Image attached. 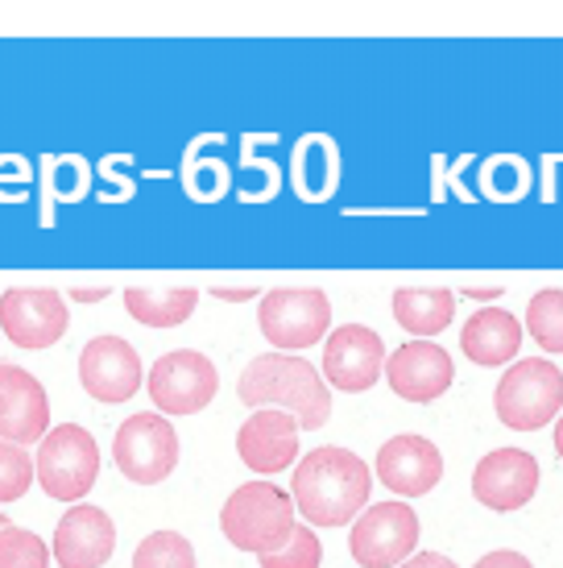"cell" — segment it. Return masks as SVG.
<instances>
[{
	"label": "cell",
	"instance_id": "12",
	"mask_svg": "<svg viewBox=\"0 0 563 568\" xmlns=\"http://www.w3.org/2000/svg\"><path fill=\"white\" fill-rule=\"evenodd\" d=\"M79 382L95 403H129L141 390V357L125 336H95L79 353Z\"/></svg>",
	"mask_w": 563,
	"mask_h": 568
},
{
	"label": "cell",
	"instance_id": "22",
	"mask_svg": "<svg viewBox=\"0 0 563 568\" xmlns=\"http://www.w3.org/2000/svg\"><path fill=\"white\" fill-rule=\"evenodd\" d=\"M295 191L303 200H315L324 204L336 191V179H340V154L328 138H303L295 150Z\"/></svg>",
	"mask_w": 563,
	"mask_h": 568
},
{
	"label": "cell",
	"instance_id": "33",
	"mask_svg": "<svg viewBox=\"0 0 563 568\" xmlns=\"http://www.w3.org/2000/svg\"><path fill=\"white\" fill-rule=\"evenodd\" d=\"M414 565H452V560H448V556H422V560H414Z\"/></svg>",
	"mask_w": 563,
	"mask_h": 568
},
{
	"label": "cell",
	"instance_id": "31",
	"mask_svg": "<svg viewBox=\"0 0 563 568\" xmlns=\"http://www.w3.org/2000/svg\"><path fill=\"white\" fill-rule=\"evenodd\" d=\"M109 291H71V300H79V303H92V300H104Z\"/></svg>",
	"mask_w": 563,
	"mask_h": 568
},
{
	"label": "cell",
	"instance_id": "30",
	"mask_svg": "<svg viewBox=\"0 0 563 568\" xmlns=\"http://www.w3.org/2000/svg\"><path fill=\"white\" fill-rule=\"evenodd\" d=\"M493 565H518V568H526V556H518V552H493V556H481V568H493Z\"/></svg>",
	"mask_w": 563,
	"mask_h": 568
},
{
	"label": "cell",
	"instance_id": "19",
	"mask_svg": "<svg viewBox=\"0 0 563 568\" xmlns=\"http://www.w3.org/2000/svg\"><path fill=\"white\" fill-rule=\"evenodd\" d=\"M526 324L505 307H481L460 332V348L472 365H505L518 357Z\"/></svg>",
	"mask_w": 563,
	"mask_h": 568
},
{
	"label": "cell",
	"instance_id": "10",
	"mask_svg": "<svg viewBox=\"0 0 563 568\" xmlns=\"http://www.w3.org/2000/svg\"><path fill=\"white\" fill-rule=\"evenodd\" d=\"M71 328L66 300L47 286H13L0 295V332L17 348H50Z\"/></svg>",
	"mask_w": 563,
	"mask_h": 568
},
{
	"label": "cell",
	"instance_id": "8",
	"mask_svg": "<svg viewBox=\"0 0 563 568\" xmlns=\"http://www.w3.org/2000/svg\"><path fill=\"white\" fill-rule=\"evenodd\" d=\"M419 544V515L407 503H377L365 506L352 519V560L360 568H393L407 565Z\"/></svg>",
	"mask_w": 563,
	"mask_h": 568
},
{
	"label": "cell",
	"instance_id": "3",
	"mask_svg": "<svg viewBox=\"0 0 563 568\" xmlns=\"http://www.w3.org/2000/svg\"><path fill=\"white\" fill-rule=\"evenodd\" d=\"M298 527L295 498L274 481H245L219 506V531L236 552L266 556L278 552Z\"/></svg>",
	"mask_w": 563,
	"mask_h": 568
},
{
	"label": "cell",
	"instance_id": "32",
	"mask_svg": "<svg viewBox=\"0 0 563 568\" xmlns=\"http://www.w3.org/2000/svg\"><path fill=\"white\" fill-rule=\"evenodd\" d=\"M555 453L563 457V410L555 415Z\"/></svg>",
	"mask_w": 563,
	"mask_h": 568
},
{
	"label": "cell",
	"instance_id": "24",
	"mask_svg": "<svg viewBox=\"0 0 563 568\" xmlns=\"http://www.w3.org/2000/svg\"><path fill=\"white\" fill-rule=\"evenodd\" d=\"M133 565L137 568H191L195 565V548H191V539L178 536V531H154V536H145L137 544Z\"/></svg>",
	"mask_w": 563,
	"mask_h": 568
},
{
	"label": "cell",
	"instance_id": "34",
	"mask_svg": "<svg viewBox=\"0 0 563 568\" xmlns=\"http://www.w3.org/2000/svg\"><path fill=\"white\" fill-rule=\"evenodd\" d=\"M4 523H9V519H4V515H0V527H4Z\"/></svg>",
	"mask_w": 563,
	"mask_h": 568
},
{
	"label": "cell",
	"instance_id": "29",
	"mask_svg": "<svg viewBox=\"0 0 563 568\" xmlns=\"http://www.w3.org/2000/svg\"><path fill=\"white\" fill-rule=\"evenodd\" d=\"M187 191L191 200L199 204H212L228 191V166L219 159H191L187 162Z\"/></svg>",
	"mask_w": 563,
	"mask_h": 568
},
{
	"label": "cell",
	"instance_id": "18",
	"mask_svg": "<svg viewBox=\"0 0 563 568\" xmlns=\"http://www.w3.org/2000/svg\"><path fill=\"white\" fill-rule=\"evenodd\" d=\"M116 552V527L100 506L75 503L59 519L54 531V560L63 568H100Z\"/></svg>",
	"mask_w": 563,
	"mask_h": 568
},
{
	"label": "cell",
	"instance_id": "16",
	"mask_svg": "<svg viewBox=\"0 0 563 568\" xmlns=\"http://www.w3.org/2000/svg\"><path fill=\"white\" fill-rule=\"evenodd\" d=\"M373 474L381 477V486L393 489L398 498H422V494H431L439 486V477H443V457H439V448L427 436H393V440L381 444V453H377V465Z\"/></svg>",
	"mask_w": 563,
	"mask_h": 568
},
{
	"label": "cell",
	"instance_id": "20",
	"mask_svg": "<svg viewBox=\"0 0 563 568\" xmlns=\"http://www.w3.org/2000/svg\"><path fill=\"white\" fill-rule=\"evenodd\" d=\"M393 320L410 336H439L455 320V295L443 286H402L393 291Z\"/></svg>",
	"mask_w": 563,
	"mask_h": 568
},
{
	"label": "cell",
	"instance_id": "9",
	"mask_svg": "<svg viewBox=\"0 0 563 568\" xmlns=\"http://www.w3.org/2000/svg\"><path fill=\"white\" fill-rule=\"evenodd\" d=\"M216 365L195 348H171L150 369V398L162 415H199L216 398Z\"/></svg>",
	"mask_w": 563,
	"mask_h": 568
},
{
	"label": "cell",
	"instance_id": "15",
	"mask_svg": "<svg viewBox=\"0 0 563 568\" xmlns=\"http://www.w3.org/2000/svg\"><path fill=\"white\" fill-rule=\"evenodd\" d=\"M539 494V460L526 448H493L472 469V498L489 510H522Z\"/></svg>",
	"mask_w": 563,
	"mask_h": 568
},
{
	"label": "cell",
	"instance_id": "26",
	"mask_svg": "<svg viewBox=\"0 0 563 568\" xmlns=\"http://www.w3.org/2000/svg\"><path fill=\"white\" fill-rule=\"evenodd\" d=\"M92 187V171L88 162L75 159V154H63V159H47V191L59 200V204H75L83 200Z\"/></svg>",
	"mask_w": 563,
	"mask_h": 568
},
{
	"label": "cell",
	"instance_id": "7",
	"mask_svg": "<svg viewBox=\"0 0 563 568\" xmlns=\"http://www.w3.org/2000/svg\"><path fill=\"white\" fill-rule=\"evenodd\" d=\"M257 324H262V336H266L274 348H311L315 341H324L331 328V303L324 291L315 286H282V291H269L262 295V307H257Z\"/></svg>",
	"mask_w": 563,
	"mask_h": 568
},
{
	"label": "cell",
	"instance_id": "5",
	"mask_svg": "<svg viewBox=\"0 0 563 568\" xmlns=\"http://www.w3.org/2000/svg\"><path fill=\"white\" fill-rule=\"evenodd\" d=\"M33 469H38V486L47 489V498L79 503L100 477V444L88 427L79 424L50 427L38 440Z\"/></svg>",
	"mask_w": 563,
	"mask_h": 568
},
{
	"label": "cell",
	"instance_id": "27",
	"mask_svg": "<svg viewBox=\"0 0 563 568\" xmlns=\"http://www.w3.org/2000/svg\"><path fill=\"white\" fill-rule=\"evenodd\" d=\"M54 556L33 531H21V527H0V568H42L50 565Z\"/></svg>",
	"mask_w": 563,
	"mask_h": 568
},
{
	"label": "cell",
	"instance_id": "17",
	"mask_svg": "<svg viewBox=\"0 0 563 568\" xmlns=\"http://www.w3.org/2000/svg\"><path fill=\"white\" fill-rule=\"evenodd\" d=\"M50 432V398L21 365H0V440L38 444Z\"/></svg>",
	"mask_w": 563,
	"mask_h": 568
},
{
	"label": "cell",
	"instance_id": "23",
	"mask_svg": "<svg viewBox=\"0 0 563 568\" xmlns=\"http://www.w3.org/2000/svg\"><path fill=\"white\" fill-rule=\"evenodd\" d=\"M526 332L534 336V345L551 353V357H563V291L560 286H547L539 291L526 307Z\"/></svg>",
	"mask_w": 563,
	"mask_h": 568
},
{
	"label": "cell",
	"instance_id": "25",
	"mask_svg": "<svg viewBox=\"0 0 563 568\" xmlns=\"http://www.w3.org/2000/svg\"><path fill=\"white\" fill-rule=\"evenodd\" d=\"M33 477H38V469H33V457L25 453V444L0 440V503L25 498Z\"/></svg>",
	"mask_w": 563,
	"mask_h": 568
},
{
	"label": "cell",
	"instance_id": "13",
	"mask_svg": "<svg viewBox=\"0 0 563 568\" xmlns=\"http://www.w3.org/2000/svg\"><path fill=\"white\" fill-rule=\"evenodd\" d=\"M381 365H386V345L365 324L336 328L324 345V378L331 390H345V395L373 390V382L381 378Z\"/></svg>",
	"mask_w": 563,
	"mask_h": 568
},
{
	"label": "cell",
	"instance_id": "1",
	"mask_svg": "<svg viewBox=\"0 0 563 568\" xmlns=\"http://www.w3.org/2000/svg\"><path fill=\"white\" fill-rule=\"evenodd\" d=\"M369 489H373V469L357 453L324 444L298 460L290 498H295L298 515L315 527H345L365 510Z\"/></svg>",
	"mask_w": 563,
	"mask_h": 568
},
{
	"label": "cell",
	"instance_id": "6",
	"mask_svg": "<svg viewBox=\"0 0 563 568\" xmlns=\"http://www.w3.org/2000/svg\"><path fill=\"white\" fill-rule=\"evenodd\" d=\"M112 457L116 469L133 481V486H157L174 474L178 465V432L166 415L154 410H137L112 436Z\"/></svg>",
	"mask_w": 563,
	"mask_h": 568
},
{
	"label": "cell",
	"instance_id": "14",
	"mask_svg": "<svg viewBox=\"0 0 563 568\" xmlns=\"http://www.w3.org/2000/svg\"><path fill=\"white\" fill-rule=\"evenodd\" d=\"M298 419L286 407H257L236 432V457L253 474H282L298 460Z\"/></svg>",
	"mask_w": 563,
	"mask_h": 568
},
{
	"label": "cell",
	"instance_id": "2",
	"mask_svg": "<svg viewBox=\"0 0 563 568\" xmlns=\"http://www.w3.org/2000/svg\"><path fill=\"white\" fill-rule=\"evenodd\" d=\"M236 395L245 407H286L295 410L303 432H315L331 419V390L324 369H315L303 357H286V348L262 353L245 365L236 382Z\"/></svg>",
	"mask_w": 563,
	"mask_h": 568
},
{
	"label": "cell",
	"instance_id": "28",
	"mask_svg": "<svg viewBox=\"0 0 563 568\" xmlns=\"http://www.w3.org/2000/svg\"><path fill=\"white\" fill-rule=\"evenodd\" d=\"M266 568H319L324 565V544L315 539L311 527H295V536L282 544L278 552L257 556Z\"/></svg>",
	"mask_w": 563,
	"mask_h": 568
},
{
	"label": "cell",
	"instance_id": "21",
	"mask_svg": "<svg viewBox=\"0 0 563 568\" xmlns=\"http://www.w3.org/2000/svg\"><path fill=\"white\" fill-rule=\"evenodd\" d=\"M195 307H199L195 286H162V291L129 286L125 291V312L145 328H178L195 316Z\"/></svg>",
	"mask_w": 563,
	"mask_h": 568
},
{
	"label": "cell",
	"instance_id": "4",
	"mask_svg": "<svg viewBox=\"0 0 563 568\" xmlns=\"http://www.w3.org/2000/svg\"><path fill=\"white\" fill-rule=\"evenodd\" d=\"M493 410L514 432H539L563 410V374L547 357H526L501 374L493 390Z\"/></svg>",
	"mask_w": 563,
	"mask_h": 568
},
{
	"label": "cell",
	"instance_id": "11",
	"mask_svg": "<svg viewBox=\"0 0 563 568\" xmlns=\"http://www.w3.org/2000/svg\"><path fill=\"white\" fill-rule=\"evenodd\" d=\"M386 378H390L393 395L407 403H436L452 390L455 365L448 348H439L431 336H414L386 357Z\"/></svg>",
	"mask_w": 563,
	"mask_h": 568
}]
</instances>
